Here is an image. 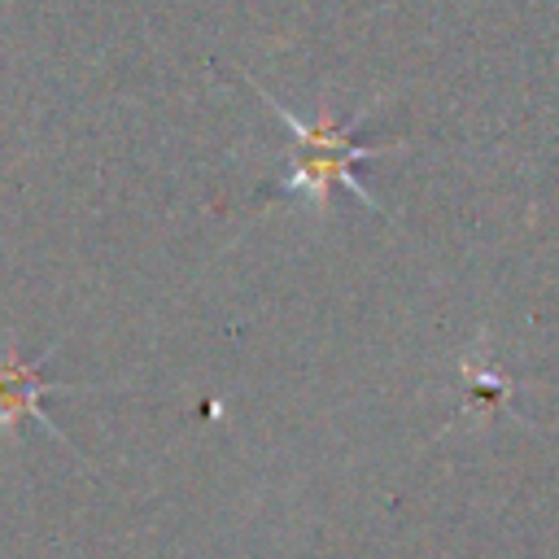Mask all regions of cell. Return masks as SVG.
Masks as SVG:
<instances>
[{"label": "cell", "instance_id": "obj_1", "mask_svg": "<svg viewBox=\"0 0 559 559\" xmlns=\"http://www.w3.org/2000/svg\"><path fill=\"white\" fill-rule=\"evenodd\" d=\"M262 100L271 105V114L293 131V140H297V157H293V175H288V192H306V201L310 205H319V210H328V192H332V183H341V188H349L362 205H371L376 210V201L367 197V188L354 179V162H367V157H376L380 148H389V144H358L354 140V127H345V122H332L328 114H319V118H297L288 105H280L266 87H262Z\"/></svg>", "mask_w": 559, "mask_h": 559}, {"label": "cell", "instance_id": "obj_2", "mask_svg": "<svg viewBox=\"0 0 559 559\" xmlns=\"http://www.w3.org/2000/svg\"><path fill=\"white\" fill-rule=\"evenodd\" d=\"M52 358V349H44L39 358H17V354H9V358H0V428H17V419H35L39 428H48L52 437H61L57 432V424L48 419V411L39 406V397L48 393V389H57V384H48L44 376H39V367Z\"/></svg>", "mask_w": 559, "mask_h": 559}]
</instances>
